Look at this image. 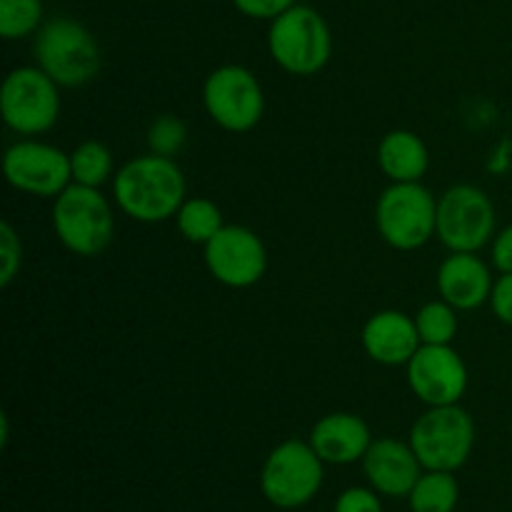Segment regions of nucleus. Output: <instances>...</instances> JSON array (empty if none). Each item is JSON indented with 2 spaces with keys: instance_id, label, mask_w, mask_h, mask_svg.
<instances>
[{
  "instance_id": "nucleus-1",
  "label": "nucleus",
  "mask_w": 512,
  "mask_h": 512,
  "mask_svg": "<svg viewBox=\"0 0 512 512\" xmlns=\"http://www.w3.org/2000/svg\"><path fill=\"white\" fill-rule=\"evenodd\" d=\"M183 170L173 158L138 155L128 160L113 178V200L130 220L163 223L178 215L188 198Z\"/></svg>"
},
{
  "instance_id": "nucleus-2",
  "label": "nucleus",
  "mask_w": 512,
  "mask_h": 512,
  "mask_svg": "<svg viewBox=\"0 0 512 512\" xmlns=\"http://www.w3.org/2000/svg\"><path fill=\"white\" fill-rule=\"evenodd\" d=\"M35 65L60 88H80L100 73L103 55L95 35L73 18H50L35 33Z\"/></svg>"
},
{
  "instance_id": "nucleus-3",
  "label": "nucleus",
  "mask_w": 512,
  "mask_h": 512,
  "mask_svg": "<svg viewBox=\"0 0 512 512\" xmlns=\"http://www.w3.org/2000/svg\"><path fill=\"white\" fill-rule=\"evenodd\" d=\"M50 220L60 245L80 258H95L113 243L115 215L100 188L70 183L53 198Z\"/></svg>"
},
{
  "instance_id": "nucleus-4",
  "label": "nucleus",
  "mask_w": 512,
  "mask_h": 512,
  "mask_svg": "<svg viewBox=\"0 0 512 512\" xmlns=\"http://www.w3.org/2000/svg\"><path fill=\"white\" fill-rule=\"evenodd\" d=\"M270 58L290 75L320 73L333 55V33L323 15L310 5H293L268 30Z\"/></svg>"
},
{
  "instance_id": "nucleus-5",
  "label": "nucleus",
  "mask_w": 512,
  "mask_h": 512,
  "mask_svg": "<svg viewBox=\"0 0 512 512\" xmlns=\"http://www.w3.org/2000/svg\"><path fill=\"white\" fill-rule=\"evenodd\" d=\"M375 225L390 248H423L435 238L438 198L423 183H390L375 205Z\"/></svg>"
},
{
  "instance_id": "nucleus-6",
  "label": "nucleus",
  "mask_w": 512,
  "mask_h": 512,
  "mask_svg": "<svg viewBox=\"0 0 512 512\" xmlns=\"http://www.w3.org/2000/svg\"><path fill=\"white\" fill-rule=\"evenodd\" d=\"M410 448L423 470L455 473L468 463L475 445V420L458 405L428 408L410 428Z\"/></svg>"
},
{
  "instance_id": "nucleus-7",
  "label": "nucleus",
  "mask_w": 512,
  "mask_h": 512,
  "mask_svg": "<svg viewBox=\"0 0 512 512\" xmlns=\"http://www.w3.org/2000/svg\"><path fill=\"white\" fill-rule=\"evenodd\" d=\"M0 115L18 135H43L60 118V85L38 65H23L5 75Z\"/></svg>"
},
{
  "instance_id": "nucleus-8",
  "label": "nucleus",
  "mask_w": 512,
  "mask_h": 512,
  "mask_svg": "<svg viewBox=\"0 0 512 512\" xmlns=\"http://www.w3.org/2000/svg\"><path fill=\"white\" fill-rule=\"evenodd\" d=\"M323 478V460L313 445L303 440H285L265 460L260 490L275 508L295 510L308 505L318 495Z\"/></svg>"
},
{
  "instance_id": "nucleus-9",
  "label": "nucleus",
  "mask_w": 512,
  "mask_h": 512,
  "mask_svg": "<svg viewBox=\"0 0 512 512\" xmlns=\"http://www.w3.org/2000/svg\"><path fill=\"white\" fill-rule=\"evenodd\" d=\"M435 238L450 253H478L495 238L493 200L478 185L460 183L438 198Z\"/></svg>"
},
{
  "instance_id": "nucleus-10",
  "label": "nucleus",
  "mask_w": 512,
  "mask_h": 512,
  "mask_svg": "<svg viewBox=\"0 0 512 512\" xmlns=\"http://www.w3.org/2000/svg\"><path fill=\"white\" fill-rule=\"evenodd\" d=\"M203 105L218 128L248 133L265 115L263 85L243 65H220L205 78Z\"/></svg>"
},
{
  "instance_id": "nucleus-11",
  "label": "nucleus",
  "mask_w": 512,
  "mask_h": 512,
  "mask_svg": "<svg viewBox=\"0 0 512 512\" xmlns=\"http://www.w3.org/2000/svg\"><path fill=\"white\" fill-rule=\"evenodd\" d=\"M3 173L10 188L35 198H58L70 183V155L40 140H20L5 150Z\"/></svg>"
},
{
  "instance_id": "nucleus-12",
  "label": "nucleus",
  "mask_w": 512,
  "mask_h": 512,
  "mask_svg": "<svg viewBox=\"0 0 512 512\" xmlns=\"http://www.w3.org/2000/svg\"><path fill=\"white\" fill-rule=\"evenodd\" d=\"M205 248V268L225 288H253L268 270V250L245 225H223Z\"/></svg>"
},
{
  "instance_id": "nucleus-13",
  "label": "nucleus",
  "mask_w": 512,
  "mask_h": 512,
  "mask_svg": "<svg viewBox=\"0 0 512 512\" xmlns=\"http://www.w3.org/2000/svg\"><path fill=\"white\" fill-rule=\"evenodd\" d=\"M405 370L413 395L428 408L458 405L470 383L468 365L453 345H420Z\"/></svg>"
},
{
  "instance_id": "nucleus-14",
  "label": "nucleus",
  "mask_w": 512,
  "mask_h": 512,
  "mask_svg": "<svg viewBox=\"0 0 512 512\" xmlns=\"http://www.w3.org/2000/svg\"><path fill=\"white\" fill-rule=\"evenodd\" d=\"M363 470L373 490L388 498L410 495L423 475V465L410 443H400L395 438L373 440L363 458Z\"/></svg>"
},
{
  "instance_id": "nucleus-15",
  "label": "nucleus",
  "mask_w": 512,
  "mask_h": 512,
  "mask_svg": "<svg viewBox=\"0 0 512 512\" xmlns=\"http://www.w3.org/2000/svg\"><path fill=\"white\" fill-rule=\"evenodd\" d=\"M360 343L370 360L395 368V365H408L423 340H420L415 318L400 310H380L365 320Z\"/></svg>"
},
{
  "instance_id": "nucleus-16",
  "label": "nucleus",
  "mask_w": 512,
  "mask_h": 512,
  "mask_svg": "<svg viewBox=\"0 0 512 512\" xmlns=\"http://www.w3.org/2000/svg\"><path fill=\"white\" fill-rule=\"evenodd\" d=\"M438 293L455 310H475L490 303L493 275L478 253H450L438 268Z\"/></svg>"
},
{
  "instance_id": "nucleus-17",
  "label": "nucleus",
  "mask_w": 512,
  "mask_h": 512,
  "mask_svg": "<svg viewBox=\"0 0 512 512\" xmlns=\"http://www.w3.org/2000/svg\"><path fill=\"white\" fill-rule=\"evenodd\" d=\"M310 445L323 463L350 465L365 458L373 445L370 428L355 413H330L310 430Z\"/></svg>"
},
{
  "instance_id": "nucleus-18",
  "label": "nucleus",
  "mask_w": 512,
  "mask_h": 512,
  "mask_svg": "<svg viewBox=\"0 0 512 512\" xmlns=\"http://www.w3.org/2000/svg\"><path fill=\"white\" fill-rule=\"evenodd\" d=\"M378 165L390 183H420L430 168L428 145L413 130H390L378 145Z\"/></svg>"
},
{
  "instance_id": "nucleus-19",
  "label": "nucleus",
  "mask_w": 512,
  "mask_h": 512,
  "mask_svg": "<svg viewBox=\"0 0 512 512\" xmlns=\"http://www.w3.org/2000/svg\"><path fill=\"white\" fill-rule=\"evenodd\" d=\"M408 498L413 512H453L458 508L460 485L453 473L425 470Z\"/></svg>"
},
{
  "instance_id": "nucleus-20",
  "label": "nucleus",
  "mask_w": 512,
  "mask_h": 512,
  "mask_svg": "<svg viewBox=\"0 0 512 512\" xmlns=\"http://www.w3.org/2000/svg\"><path fill=\"white\" fill-rule=\"evenodd\" d=\"M70 173H73V183L103 188L105 183H113L118 170H115L113 153L108 150V145H103L100 140H85L70 153Z\"/></svg>"
},
{
  "instance_id": "nucleus-21",
  "label": "nucleus",
  "mask_w": 512,
  "mask_h": 512,
  "mask_svg": "<svg viewBox=\"0 0 512 512\" xmlns=\"http://www.w3.org/2000/svg\"><path fill=\"white\" fill-rule=\"evenodd\" d=\"M175 223H178L180 235H183L188 243L195 245H208L215 235L223 230V210L208 198H188L183 203V208L175 215Z\"/></svg>"
},
{
  "instance_id": "nucleus-22",
  "label": "nucleus",
  "mask_w": 512,
  "mask_h": 512,
  "mask_svg": "<svg viewBox=\"0 0 512 512\" xmlns=\"http://www.w3.org/2000/svg\"><path fill=\"white\" fill-rule=\"evenodd\" d=\"M415 325H418L423 345H453L460 325L458 310L443 298L430 300L415 313Z\"/></svg>"
},
{
  "instance_id": "nucleus-23",
  "label": "nucleus",
  "mask_w": 512,
  "mask_h": 512,
  "mask_svg": "<svg viewBox=\"0 0 512 512\" xmlns=\"http://www.w3.org/2000/svg\"><path fill=\"white\" fill-rule=\"evenodd\" d=\"M43 28V0H0V35L20 40Z\"/></svg>"
},
{
  "instance_id": "nucleus-24",
  "label": "nucleus",
  "mask_w": 512,
  "mask_h": 512,
  "mask_svg": "<svg viewBox=\"0 0 512 512\" xmlns=\"http://www.w3.org/2000/svg\"><path fill=\"white\" fill-rule=\"evenodd\" d=\"M188 143V128L180 118L165 113L150 123L148 128V148L150 153L163 155V158H175Z\"/></svg>"
},
{
  "instance_id": "nucleus-25",
  "label": "nucleus",
  "mask_w": 512,
  "mask_h": 512,
  "mask_svg": "<svg viewBox=\"0 0 512 512\" xmlns=\"http://www.w3.org/2000/svg\"><path fill=\"white\" fill-rule=\"evenodd\" d=\"M23 265V243L10 223H0V285L8 288Z\"/></svg>"
},
{
  "instance_id": "nucleus-26",
  "label": "nucleus",
  "mask_w": 512,
  "mask_h": 512,
  "mask_svg": "<svg viewBox=\"0 0 512 512\" xmlns=\"http://www.w3.org/2000/svg\"><path fill=\"white\" fill-rule=\"evenodd\" d=\"M235 10L245 18L253 20H268L273 23L275 18L290 10L293 5H298V0H233Z\"/></svg>"
},
{
  "instance_id": "nucleus-27",
  "label": "nucleus",
  "mask_w": 512,
  "mask_h": 512,
  "mask_svg": "<svg viewBox=\"0 0 512 512\" xmlns=\"http://www.w3.org/2000/svg\"><path fill=\"white\" fill-rule=\"evenodd\" d=\"M335 512H383L378 490L348 488L335 500Z\"/></svg>"
},
{
  "instance_id": "nucleus-28",
  "label": "nucleus",
  "mask_w": 512,
  "mask_h": 512,
  "mask_svg": "<svg viewBox=\"0 0 512 512\" xmlns=\"http://www.w3.org/2000/svg\"><path fill=\"white\" fill-rule=\"evenodd\" d=\"M490 310L500 323L512 328V273L500 275L493 285V295H490Z\"/></svg>"
},
{
  "instance_id": "nucleus-29",
  "label": "nucleus",
  "mask_w": 512,
  "mask_h": 512,
  "mask_svg": "<svg viewBox=\"0 0 512 512\" xmlns=\"http://www.w3.org/2000/svg\"><path fill=\"white\" fill-rule=\"evenodd\" d=\"M490 260L500 275L512 273V225L495 233L493 243H490Z\"/></svg>"
}]
</instances>
